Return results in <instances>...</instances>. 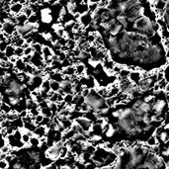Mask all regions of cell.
<instances>
[{
	"label": "cell",
	"mask_w": 169,
	"mask_h": 169,
	"mask_svg": "<svg viewBox=\"0 0 169 169\" xmlns=\"http://www.w3.org/2000/svg\"><path fill=\"white\" fill-rule=\"evenodd\" d=\"M64 145V141H56V142H53L52 145L48 146L46 150V156L51 159L52 161H56L60 158V151H61V148H63Z\"/></svg>",
	"instance_id": "1"
},
{
	"label": "cell",
	"mask_w": 169,
	"mask_h": 169,
	"mask_svg": "<svg viewBox=\"0 0 169 169\" xmlns=\"http://www.w3.org/2000/svg\"><path fill=\"white\" fill-rule=\"evenodd\" d=\"M36 30H37V24L30 23L28 21L24 24L16 25V32L19 34L21 37H25L26 35L32 34Z\"/></svg>",
	"instance_id": "2"
},
{
	"label": "cell",
	"mask_w": 169,
	"mask_h": 169,
	"mask_svg": "<svg viewBox=\"0 0 169 169\" xmlns=\"http://www.w3.org/2000/svg\"><path fill=\"white\" fill-rule=\"evenodd\" d=\"M74 123H76L77 125H79L80 127L82 128V130L85 132V133H88L89 131H91L92 129V121L89 118L85 117V116H80V117H77L76 119H74Z\"/></svg>",
	"instance_id": "3"
},
{
	"label": "cell",
	"mask_w": 169,
	"mask_h": 169,
	"mask_svg": "<svg viewBox=\"0 0 169 169\" xmlns=\"http://www.w3.org/2000/svg\"><path fill=\"white\" fill-rule=\"evenodd\" d=\"M2 32L6 37H12L16 33V24L12 21H6L2 24Z\"/></svg>",
	"instance_id": "4"
},
{
	"label": "cell",
	"mask_w": 169,
	"mask_h": 169,
	"mask_svg": "<svg viewBox=\"0 0 169 169\" xmlns=\"http://www.w3.org/2000/svg\"><path fill=\"white\" fill-rule=\"evenodd\" d=\"M92 22H93L92 13L88 12V11L86 13H83V14H81L79 17V24L81 25V27H84V28L88 27Z\"/></svg>",
	"instance_id": "5"
},
{
	"label": "cell",
	"mask_w": 169,
	"mask_h": 169,
	"mask_svg": "<svg viewBox=\"0 0 169 169\" xmlns=\"http://www.w3.org/2000/svg\"><path fill=\"white\" fill-rule=\"evenodd\" d=\"M24 4L21 3V2H16V3H11V5L9 6V11L14 16L20 14V13L23 12V9H24Z\"/></svg>",
	"instance_id": "6"
},
{
	"label": "cell",
	"mask_w": 169,
	"mask_h": 169,
	"mask_svg": "<svg viewBox=\"0 0 169 169\" xmlns=\"http://www.w3.org/2000/svg\"><path fill=\"white\" fill-rule=\"evenodd\" d=\"M33 133H34V135L37 136L38 137L46 136L48 135V127L44 126V125H38Z\"/></svg>",
	"instance_id": "7"
},
{
	"label": "cell",
	"mask_w": 169,
	"mask_h": 169,
	"mask_svg": "<svg viewBox=\"0 0 169 169\" xmlns=\"http://www.w3.org/2000/svg\"><path fill=\"white\" fill-rule=\"evenodd\" d=\"M167 1L166 0H156L154 4H150V8L153 9L154 11H160V10H165Z\"/></svg>",
	"instance_id": "8"
},
{
	"label": "cell",
	"mask_w": 169,
	"mask_h": 169,
	"mask_svg": "<svg viewBox=\"0 0 169 169\" xmlns=\"http://www.w3.org/2000/svg\"><path fill=\"white\" fill-rule=\"evenodd\" d=\"M129 79H130L133 83H135V84H139V83H140V81L142 79V73H141V72H140V71L133 70V71H131L130 76H129Z\"/></svg>",
	"instance_id": "9"
},
{
	"label": "cell",
	"mask_w": 169,
	"mask_h": 169,
	"mask_svg": "<svg viewBox=\"0 0 169 169\" xmlns=\"http://www.w3.org/2000/svg\"><path fill=\"white\" fill-rule=\"evenodd\" d=\"M25 66H26V62L23 60L22 57H19V59L17 60V61L14 63V68L16 71H18V72H20V71H23L24 72Z\"/></svg>",
	"instance_id": "10"
},
{
	"label": "cell",
	"mask_w": 169,
	"mask_h": 169,
	"mask_svg": "<svg viewBox=\"0 0 169 169\" xmlns=\"http://www.w3.org/2000/svg\"><path fill=\"white\" fill-rule=\"evenodd\" d=\"M42 56L44 57V60H47V59H51V57L53 56V52L52 51L51 48L48 47H43V50H42Z\"/></svg>",
	"instance_id": "11"
},
{
	"label": "cell",
	"mask_w": 169,
	"mask_h": 169,
	"mask_svg": "<svg viewBox=\"0 0 169 169\" xmlns=\"http://www.w3.org/2000/svg\"><path fill=\"white\" fill-rule=\"evenodd\" d=\"M74 67H75V74L78 75V76L79 75H83L86 71V66L83 63H80V62H78Z\"/></svg>",
	"instance_id": "12"
},
{
	"label": "cell",
	"mask_w": 169,
	"mask_h": 169,
	"mask_svg": "<svg viewBox=\"0 0 169 169\" xmlns=\"http://www.w3.org/2000/svg\"><path fill=\"white\" fill-rule=\"evenodd\" d=\"M62 74L63 75H67V76H73L75 75V67L72 65H68L64 67V69L62 70Z\"/></svg>",
	"instance_id": "13"
},
{
	"label": "cell",
	"mask_w": 169,
	"mask_h": 169,
	"mask_svg": "<svg viewBox=\"0 0 169 169\" xmlns=\"http://www.w3.org/2000/svg\"><path fill=\"white\" fill-rule=\"evenodd\" d=\"M120 91H121V90H120V87L119 86L113 85L110 89H108V95H107V97H115V96H117L119 93H120Z\"/></svg>",
	"instance_id": "14"
},
{
	"label": "cell",
	"mask_w": 169,
	"mask_h": 169,
	"mask_svg": "<svg viewBox=\"0 0 169 169\" xmlns=\"http://www.w3.org/2000/svg\"><path fill=\"white\" fill-rule=\"evenodd\" d=\"M29 144L31 146H34V148H39V146H41V141H40V137H38L37 136H32L30 139V141H29Z\"/></svg>",
	"instance_id": "15"
},
{
	"label": "cell",
	"mask_w": 169,
	"mask_h": 169,
	"mask_svg": "<svg viewBox=\"0 0 169 169\" xmlns=\"http://www.w3.org/2000/svg\"><path fill=\"white\" fill-rule=\"evenodd\" d=\"M146 144L149 145L150 148H152V146L154 145H157L158 144V140H157V136H155V135H152V136H150L148 140H146Z\"/></svg>",
	"instance_id": "16"
},
{
	"label": "cell",
	"mask_w": 169,
	"mask_h": 169,
	"mask_svg": "<svg viewBox=\"0 0 169 169\" xmlns=\"http://www.w3.org/2000/svg\"><path fill=\"white\" fill-rule=\"evenodd\" d=\"M51 90L53 92H59L60 90V82L51 79Z\"/></svg>",
	"instance_id": "17"
},
{
	"label": "cell",
	"mask_w": 169,
	"mask_h": 169,
	"mask_svg": "<svg viewBox=\"0 0 169 169\" xmlns=\"http://www.w3.org/2000/svg\"><path fill=\"white\" fill-rule=\"evenodd\" d=\"M41 90H44L46 92H48L51 90V79H44V81L42 83L41 87H40Z\"/></svg>",
	"instance_id": "18"
},
{
	"label": "cell",
	"mask_w": 169,
	"mask_h": 169,
	"mask_svg": "<svg viewBox=\"0 0 169 169\" xmlns=\"http://www.w3.org/2000/svg\"><path fill=\"white\" fill-rule=\"evenodd\" d=\"M130 73H131L130 68H122L121 71H120L119 74H118L120 80L124 79V78H129V76H130Z\"/></svg>",
	"instance_id": "19"
},
{
	"label": "cell",
	"mask_w": 169,
	"mask_h": 169,
	"mask_svg": "<svg viewBox=\"0 0 169 169\" xmlns=\"http://www.w3.org/2000/svg\"><path fill=\"white\" fill-rule=\"evenodd\" d=\"M40 113L43 114L44 117H48V118H52V110L51 108L48 106L47 107H44V108H41L40 109Z\"/></svg>",
	"instance_id": "20"
},
{
	"label": "cell",
	"mask_w": 169,
	"mask_h": 169,
	"mask_svg": "<svg viewBox=\"0 0 169 169\" xmlns=\"http://www.w3.org/2000/svg\"><path fill=\"white\" fill-rule=\"evenodd\" d=\"M4 52H5L8 59L12 56H15V46H13V44H8Z\"/></svg>",
	"instance_id": "21"
},
{
	"label": "cell",
	"mask_w": 169,
	"mask_h": 169,
	"mask_svg": "<svg viewBox=\"0 0 169 169\" xmlns=\"http://www.w3.org/2000/svg\"><path fill=\"white\" fill-rule=\"evenodd\" d=\"M69 153V148L67 145H63V148H61V151H60V158L59 159H64L67 157V155Z\"/></svg>",
	"instance_id": "22"
},
{
	"label": "cell",
	"mask_w": 169,
	"mask_h": 169,
	"mask_svg": "<svg viewBox=\"0 0 169 169\" xmlns=\"http://www.w3.org/2000/svg\"><path fill=\"white\" fill-rule=\"evenodd\" d=\"M20 130H21V129H20ZM23 130H24V128H23ZM21 132H22V135H21V140H22V141L24 142L25 145H28V144H29V141H30V139H31V136L25 132V130H24V132H23V131H21Z\"/></svg>",
	"instance_id": "23"
},
{
	"label": "cell",
	"mask_w": 169,
	"mask_h": 169,
	"mask_svg": "<svg viewBox=\"0 0 169 169\" xmlns=\"http://www.w3.org/2000/svg\"><path fill=\"white\" fill-rule=\"evenodd\" d=\"M44 116L43 114H41V113L38 114L37 116H35V117H34V123L37 125V126H38V125H41L42 122H43V120H44Z\"/></svg>",
	"instance_id": "24"
},
{
	"label": "cell",
	"mask_w": 169,
	"mask_h": 169,
	"mask_svg": "<svg viewBox=\"0 0 169 169\" xmlns=\"http://www.w3.org/2000/svg\"><path fill=\"white\" fill-rule=\"evenodd\" d=\"M96 91L98 92V94L101 95L102 97H104V98H106V97H107V95H108V89L105 88V87L98 88Z\"/></svg>",
	"instance_id": "25"
},
{
	"label": "cell",
	"mask_w": 169,
	"mask_h": 169,
	"mask_svg": "<svg viewBox=\"0 0 169 169\" xmlns=\"http://www.w3.org/2000/svg\"><path fill=\"white\" fill-rule=\"evenodd\" d=\"M98 7H99L98 3H88V12L94 13L98 9Z\"/></svg>",
	"instance_id": "26"
},
{
	"label": "cell",
	"mask_w": 169,
	"mask_h": 169,
	"mask_svg": "<svg viewBox=\"0 0 169 169\" xmlns=\"http://www.w3.org/2000/svg\"><path fill=\"white\" fill-rule=\"evenodd\" d=\"M23 13L27 16V17H30L32 16L34 14V11L32 10V8H31L30 6H24V9H23Z\"/></svg>",
	"instance_id": "27"
},
{
	"label": "cell",
	"mask_w": 169,
	"mask_h": 169,
	"mask_svg": "<svg viewBox=\"0 0 169 169\" xmlns=\"http://www.w3.org/2000/svg\"><path fill=\"white\" fill-rule=\"evenodd\" d=\"M15 56L17 57H22L24 56V48L22 47H15Z\"/></svg>",
	"instance_id": "28"
},
{
	"label": "cell",
	"mask_w": 169,
	"mask_h": 169,
	"mask_svg": "<svg viewBox=\"0 0 169 169\" xmlns=\"http://www.w3.org/2000/svg\"><path fill=\"white\" fill-rule=\"evenodd\" d=\"M66 46H67L69 51H72V50H74L75 48H76L77 44H76V42L74 41V40H69V41H67V43H66Z\"/></svg>",
	"instance_id": "29"
},
{
	"label": "cell",
	"mask_w": 169,
	"mask_h": 169,
	"mask_svg": "<svg viewBox=\"0 0 169 169\" xmlns=\"http://www.w3.org/2000/svg\"><path fill=\"white\" fill-rule=\"evenodd\" d=\"M34 48L32 46H29V47H27L26 48H24V56H32L33 53H34Z\"/></svg>",
	"instance_id": "30"
},
{
	"label": "cell",
	"mask_w": 169,
	"mask_h": 169,
	"mask_svg": "<svg viewBox=\"0 0 169 169\" xmlns=\"http://www.w3.org/2000/svg\"><path fill=\"white\" fill-rule=\"evenodd\" d=\"M32 47L34 48V51L35 52H40L41 53L42 52V50H43V46L40 43H34L32 44Z\"/></svg>",
	"instance_id": "31"
},
{
	"label": "cell",
	"mask_w": 169,
	"mask_h": 169,
	"mask_svg": "<svg viewBox=\"0 0 169 169\" xmlns=\"http://www.w3.org/2000/svg\"><path fill=\"white\" fill-rule=\"evenodd\" d=\"M5 144H6V139H5V136H3V133H1V127H0V148Z\"/></svg>",
	"instance_id": "32"
},
{
	"label": "cell",
	"mask_w": 169,
	"mask_h": 169,
	"mask_svg": "<svg viewBox=\"0 0 169 169\" xmlns=\"http://www.w3.org/2000/svg\"><path fill=\"white\" fill-rule=\"evenodd\" d=\"M9 167V162L6 159H0V169H5Z\"/></svg>",
	"instance_id": "33"
},
{
	"label": "cell",
	"mask_w": 169,
	"mask_h": 169,
	"mask_svg": "<svg viewBox=\"0 0 169 169\" xmlns=\"http://www.w3.org/2000/svg\"><path fill=\"white\" fill-rule=\"evenodd\" d=\"M157 83L159 84L160 90H164V88H165L166 84H167V81H166L165 78H163L162 80H159V81H157Z\"/></svg>",
	"instance_id": "34"
},
{
	"label": "cell",
	"mask_w": 169,
	"mask_h": 169,
	"mask_svg": "<svg viewBox=\"0 0 169 169\" xmlns=\"http://www.w3.org/2000/svg\"><path fill=\"white\" fill-rule=\"evenodd\" d=\"M152 30H153L154 33H158V32H160V30H161V28H160V26L158 25V23H157L156 21L153 22V24H152Z\"/></svg>",
	"instance_id": "35"
},
{
	"label": "cell",
	"mask_w": 169,
	"mask_h": 169,
	"mask_svg": "<svg viewBox=\"0 0 169 169\" xmlns=\"http://www.w3.org/2000/svg\"><path fill=\"white\" fill-rule=\"evenodd\" d=\"M28 22H30V23H33V24H37L38 22V17L36 16L35 14H33L32 16H30L28 18Z\"/></svg>",
	"instance_id": "36"
},
{
	"label": "cell",
	"mask_w": 169,
	"mask_h": 169,
	"mask_svg": "<svg viewBox=\"0 0 169 169\" xmlns=\"http://www.w3.org/2000/svg\"><path fill=\"white\" fill-rule=\"evenodd\" d=\"M163 125L164 126H168L169 125V112H167L165 114V116H164V119H163Z\"/></svg>",
	"instance_id": "37"
},
{
	"label": "cell",
	"mask_w": 169,
	"mask_h": 169,
	"mask_svg": "<svg viewBox=\"0 0 169 169\" xmlns=\"http://www.w3.org/2000/svg\"><path fill=\"white\" fill-rule=\"evenodd\" d=\"M164 78V72H163V70H160L159 72L156 73V79H157V81H159V80H162Z\"/></svg>",
	"instance_id": "38"
},
{
	"label": "cell",
	"mask_w": 169,
	"mask_h": 169,
	"mask_svg": "<svg viewBox=\"0 0 169 169\" xmlns=\"http://www.w3.org/2000/svg\"><path fill=\"white\" fill-rule=\"evenodd\" d=\"M18 59H19V57H17L16 56H10V57H9V61H10L11 62V63H13V64H14L15 63V62L17 61V60Z\"/></svg>",
	"instance_id": "39"
},
{
	"label": "cell",
	"mask_w": 169,
	"mask_h": 169,
	"mask_svg": "<svg viewBox=\"0 0 169 169\" xmlns=\"http://www.w3.org/2000/svg\"><path fill=\"white\" fill-rule=\"evenodd\" d=\"M5 40H6V36L4 35L3 33L0 34V44H1V43H2L3 41H5Z\"/></svg>",
	"instance_id": "40"
},
{
	"label": "cell",
	"mask_w": 169,
	"mask_h": 169,
	"mask_svg": "<svg viewBox=\"0 0 169 169\" xmlns=\"http://www.w3.org/2000/svg\"><path fill=\"white\" fill-rule=\"evenodd\" d=\"M164 91H165V92H169V82H167L165 88H164Z\"/></svg>",
	"instance_id": "41"
},
{
	"label": "cell",
	"mask_w": 169,
	"mask_h": 169,
	"mask_svg": "<svg viewBox=\"0 0 169 169\" xmlns=\"http://www.w3.org/2000/svg\"><path fill=\"white\" fill-rule=\"evenodd\" d=\"M101 0H89V3H98Z\"/></svg>",
	"instance_id": "42"
},
{
	"label": "cell",
	"mask_w": 169,
	"mask_h": 169,
	"mask_svg": "<svg viewBox=\"0 0 169 169\" xmlns=\"http://www.w3.org/2000/svg\"><path fill=\"white\" fill-rule=\"evenodd\" d=\"M165 99L167 100V102H169V92H166V94H165Z\"/></svg>",
	"instance_id": "43"
},
{
	"label": "cell",
	"mask_w": 169,
	"mask_h": 169,
	"mask_svg": "<svg viewBox=\"0 0 169 169\" xmlns=\"http://www.w3.org/2000/svg\"><path fill=\"white\" fill-rule=\"evenodd\" d=\"M21 0H11V3H16V2H20Z\"/></svg>",
	"instance_id": "44"
},
{
	"label": "cell",
	"mask_w": 169,
	"mask_h": 169,
	"mask_svg": "<svg viewBox=\"0 0 169 169\" xmlns=\"http://www.w3.org/2000/svg\"><path fill=\"white\" fill-rule=\"evenodd\" d=\"M166 168H169V161H166Z\"/></svg>",
	"instance_id": "45"
},
{
	"label": "cell",
	"mask_w": 169,
	"mask_h": 169,
	"mask_svg": "<svg viewBox=\"0 0 169 169\" xmlns=\"http://www.w3.org/2000/svg\"><path fill=\"white\" fill-rule=\"evenodd\" d=\"M150 1H151V2H155L156 0H150Z\"/></svg>",
	"instance_id": "46"
},
{
	"label": "cell",
	"mask_w": 169,
	"mask_h": 169,
	"mask_svg": "<svg viewBox=\"0 0 169 169\" xmlns=\"http://www.w3.org/2000/svg\"><path fill=\"white\" fill-rule=\"evenodd\" d=\"M0 103H1V99H0Z\"/></svg>",
	"instance_id": "47"
},
{
	"label": "cell",
	"mask_w": 169,
	"mask_h": 169,
	"mask_svg": "<svg viewBox=\"0 0 169 169\" xmlns=\"http://www.w3.org/2000/svg\"><path fill=\"white\" fill-rule=\"evenodd\" d=\"M46 1H48V0H46Z\"/></svg>",
	"instance_id": "48"
}]
</instances>
